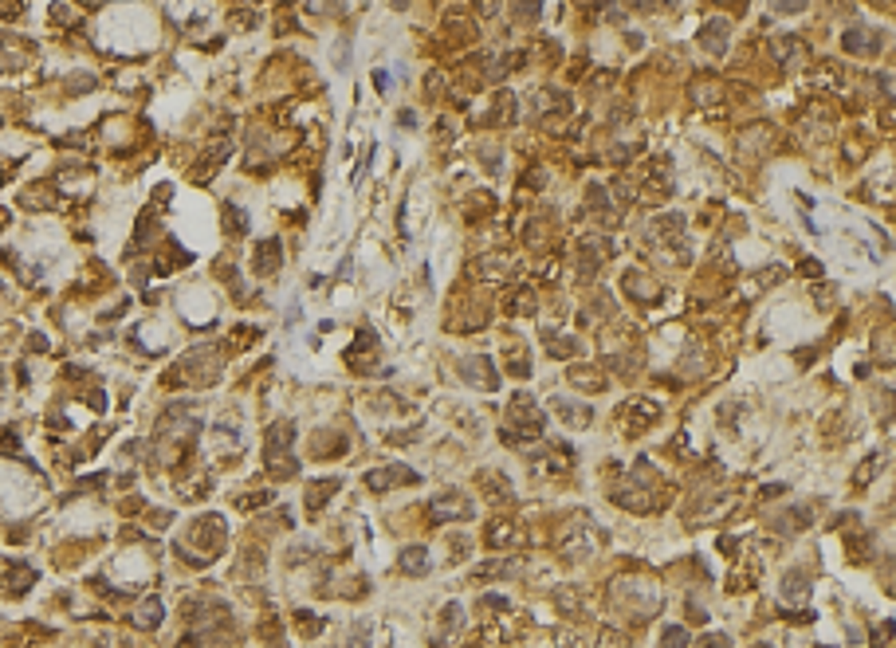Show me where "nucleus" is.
Returning <instances> with one entry per match:
<instances>
[{"label":"nucleus","mask_w":896,"mask_h":648,"mask_svg":"<svg viewBox=\"0 0 896 648\" xmlns=\"http://www.w3.org/2000/svg\"><path fill=\"white\" fill-rule=\"evenodd\" d=\"M515 12L523 20H535V16H539V0H515Z\"/></svg>","instance_id":"ddd939ff"},{"label":"nucleus","mask_w":896,"mask_h":648,"mask_svg":"<svg viewBox=\"0 0 896 648\" xmlns=\"http://www.w3.org/2000/svg\"><path fill=\"white\" fill-rule=\"evenodd\" d=\"M782 597L786 601H806V577H802V574L786 577V582H782Z\"/></svg>","instance_id":"9b49d317"},{"label":"nucleus","mask_w":896,"mask_h":648,"mask_svg":"<svg viewBox=\"0 0 896 648\" xmlns=\"http://www.w3.org/2000/svg\"><path fill=\"white\" fill-rule=\"evenodd\" d=\"M464 373H476V378H468V381H476V385H484V389H495V373H492V362H488V358L464 362Z\"/></svg>","instance_id":"423d86ee"},{"label":"nucleus","mask_w":896,"mask_h":648,"mask_svg":"<svg viewBox=\"0 0 896 648\" xmlns=\"http://www.w3.org/2000/svg\"><path fill=\"white\" fill-rule=\"evenodd\" d=\"M32 582H36V569H32V566H20V569H12V574L4 577V589H9L12 597H16V593H24Z\"/></svg>","instance_id":"6e6552de"},{"label":"nucleus","mask_w":896,"mask_h":648,"mask_svg":"<svg viewBox=\"0 0 896 648\" xmlns=\"http://www.w3.org/2000/svg\"><path fill=\"white\" fill-rule=\"evenodd\" d=\"M735 4H739V0H735Z\"/></svg>","instance_id":"dca6fc26"},{"label":"nucleus","mask_w":896,"mask_h":648,"mask_svg":"<svg viewBox=\"0 0 896 648\" xmlns=\"http://www.w3.org/2000/svg\"><path fill=\"white\" fill-rule=\"evenodd\" d=\"M660 640H665V644H688V632H680V629H668V632H665V637H660Z\"/></svg>","instance_id":"2eb2a0df"},{"label":"nucleus","mask_w":896,"mask_h":648,"mask_svg":"<svg viewBox=\"0 0 896 648\" xmlns=\"http://www.w3.org/2000/svg\"><path fill=\"white\" fill-rule=\"evenodd\" d=\"M731 28H728V20H712V24H704V32H700V44H704L712 56H723V48H728V40H731Z\"/></svg>","instance_id":"f03ea898"},{"label":"nucleus","mask_w":896,"mask_h":648,"mask_svg":"<svg viewBox=\"0 0 896 648\" xmlns=\"http://www.w3.org/2000/svg\"><path fill=\"white\" fill-rule=\"evenodd\" d=\"M405 480H417V475L409 472V467H381V472H373L370 475V487H378V491H386V487H393V483H405Z\"/></svg>","instance_id":"7ed1b4c3"},{"label":"nucleus","mask_w":896,"mask_h":648,"mask_svg":"<svg viewBox=\"0 0 896 648\" xmlns=\"http://www.w3.org/2000/svg\"><path fill=\"white\" fill-rule=\"evenodd\" d=\"M334 491H338V480H326V483H318V487H311V491H307V507H311V511H318V507H323V499L334 495Z\"/></svg>","instance_id":"9d476101"},{"label":"nucleus","mask_w":896,"mask_h":648,"mask_svg":"<svg viewBox=\"0 0 896 648\" xmlns=\"http://www.w3.org/2000/svg\"><path fill=\"white\" fill-rule=\"evenodd\" d=\"M158 621H161V601L158 597H146L142 605L134 609V624H138V629H153Z\"/></svg>","instance_id":"39448f33"},{"label":"nucleus","mask_w":896,"mask_h":648,"mask_svg":"<svg viewBox=\"0 0 896 648\" xmlns=\"http://www.w3.org/2000/svg\"><path fill=\"white\" fill-rule=\"evenodd\" d=\"M649 279H641V275H625V291H633L637 299H657V287H645Z\"/></svg>","instance_id":"f8f14e48"},{"label":"nucleus","mask_w":896,"mask_h":648,"mask_svg":"<svg viewBox=\"0 0 896 648\" xmlns=\"http://www.w3.org/2000/svg\"><path fill=\"white\" fill-rule=\"evenodd\" d=\"M401 566H405V574H428V554L421 546H413V550H405Z\"/></svg>","instance_id":"1a4fd4ad"},{"label":"nucleus","mask_w":896,"mask_h":648,"mask_svg":"<svg viewBox=\"0 0 896 648\" xmlns=\"http://www.w3.org/2000/svg\"><path fill=\"white\" fill-rule=\"evenodd\" d=\"M810 0H775V12H806Z\"/></svg>","instance_id":"4468645a"},{"label":"nucleus","mask_w":896,"mask_h":648,"mask_svg":"<svg viewBox=\"0 0 896 648\" xmlns=\"http://www.w3.org/2000/svg\"><path fill=\"white\" fill-rule=\"evenodd\" d=\"M279 263V244L276 240H263L260 244V255H256V275H268V271H276Z\"/></svg>","instance_id":"0eeeda50"},{"label":"nucleus","mask_w":896,"mask_h":648,"mask_svg":"<svg viewBox=\"0 0 896 648\" xmlns=\"http://www.w3.org/2000/svg\"><path fill=\"white\" fill-rule=\"evenodd\" d=\"M433 515H436V519H468V515H472V507L464 503L460 495H448V499H444V503H441V499H436Z\"/></svg>","instance_id":"20e7f679"},{"label":"nucleus","mask_w":896,"mask_h":648,"mask_svg":"<svg viewBox=\"0 0 896 648\" xmlns=\"http://www.w3.org/2000/svg\"><path fill=\"white\" fill-rule=\"evenodd\" d=\"M880 44H885V36L877 28H853V32H845V48L853 56H872V51H880Z\"/></svg>","instance_id":"f257e3e1"}]
</instances>
